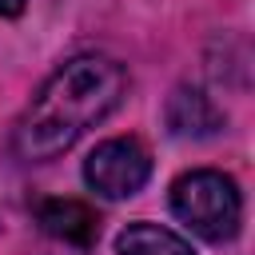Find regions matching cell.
Listing matches in <instances>:
<instances>
[{"label":"cell","mask_w":255,"mask_h":255,"mask_svg":"<svg viewBox=\"0 0 255 255\" xmlns=\"http://www.w3.org/2000/svg\"><path fill=\"white\" fill-rule=\"evenodd\" d=\"M128 92V72L108 56H76L60 64L12 128V147L28 163L64 155L88 128L108 120Z\"/></svg>","instance_id":"6da1fadb"},{"label":"cell","mask_w":255,"mask_h":255,"mask_svg":"<svg viewBox=\"0 0 255 255\" xmlns=\"http://www.w3.org/2000/svg\"><path fill=\"white\" fill-rule=\"evenodd\" d=\"M171 211L199 239L223 243L243 223V195L231 175L211 171V167H195L171 183Z\"/></svg>","instance_id":"7a4b0ae2"},{"label":"cell","mask_w":255,"mask_h":255,"mask_svg":"<svg viewBox=\"0 0 255 255\" xmlns=\"http://www.w3.org/2000/svg\"><path fill=\"white\" fill-rule=\"evenodd\" d=\"M151 175V155L139 139L120 135V139H104L88 159H84V179L96 195L104 199H124L135 195Z\"/></svg>","instance_id":"3957f363"},{"label":"cell","mask_w":255,"mask_h":255,"mask_svg":"<svg viewBox=\"0 0 255 255\" xmlns=\"http://www.w3.org/2000/svg\"><path fill=\"white\" fill-rule=\"evenodd\" d=\"M36 223L44 227V235L72 243V247H92L100 239V215L80 203V199H44L36 203Z\"/></svg>","instance_id":"277c9868"},{"label":"cell","mask_w":255,"mask_h":255,"mask_svg":"<svg viewBox=\"0 0 255 255\" xmlns=\"http://www.w3.org/2000/svg\"><path fill=\"white\" fill-rule=\"evenodd\" d=\"M167 128L171 135H183V139H203V135H215L223 128V112L215 108V100L199 88H175L171 100H167Z\"/></svg>","instance_id":"5b68a950"},{"label":"cell","mask_w":255,"mask_h":255,"mask_svg":"<svg viewBox=\"0 0 255 255\" xmlns=\"http://www.w3.org/2000/svg\"><path fill=\"white\" fill-rule=\"evenodd\" d=\"M116 255H195L187 239L159 223H128L116 239Z\"/></svg>","instance_id":"8992f818"},{"label":"cell","mask_w":255,"mask_h":255,"mask_svg":"<svg viewBox=\"0 0 255 255\" xmlns=\"http://www.w3.org/2000/svg\"><path fill=\"white\" fill-rule=\"evenodd\" d=\"M28 0H0V16H20Z\"/></svg>","instance_id":"52a82bcc"}]
</instances>
